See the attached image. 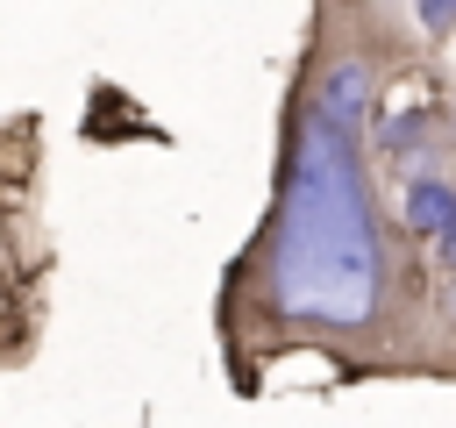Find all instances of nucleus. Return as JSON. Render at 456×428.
Masks as SVG:
<instances>
[{"label": "nucleus", "mask_w": 456, "mask_h": 428, "mask_svg": "<svg viewBox=\"0 0 456 428\" xmlns=\"http://www.w3.org/2000/svg\"><path fill=\"white\" fill-rule=\"evenodd\" d=\"M406 221H413L420 235H442V228L456 221V193H449V185H435V178H420V185L406 193Z\"/></svg>", "instance_id": "f03ea898"}, {"label": "nucleus", "mask_w": 456, "mask_h": 428, "mask_svg": "<svg viewBox=\"0 0 456 428\" xmlns=\"http://www.w3.org/2000/svg\"><path fill=\"white\" fill-rule=\"evenodd\" d=\"M420 21H428V29H442V21H456V0H420Z\"/></svg>", "instance_id": "7ed1b4c3"}, {"label": "nucleus", "mask_w": 456, "mask_h": 428, "mask_svg": "<svg viewBox=\"0 0 456 428\" xmlns=\"http://www.w3.org/2000/svg\"><path fill=\"white\" fill-rule=\"evenodd\" d=\"M363 100H370V71L356 57H342L321 78L314 114L299 128V157H292L278 235H271V300L292 321L356 328L378 307L385 257H378L370 200H363V178H356Z\"/></svg>", "instance_id": "f257e3e1"}, {"label": "nucleus", "mask_w": 456, "mask_h": 428, "mask_svg": "<svg viewBox=\"0 0 456 428\" xmlns=\"http://www.w3.org/2000/svg\"><path fill=\"white\" fill-rule=\"evenodd\" d=\"M435 243H442V257H449V264H456V221H449V228H442V235H435Z\"/></svg>", "instance_id": "20e7f679"}]
</instances>
